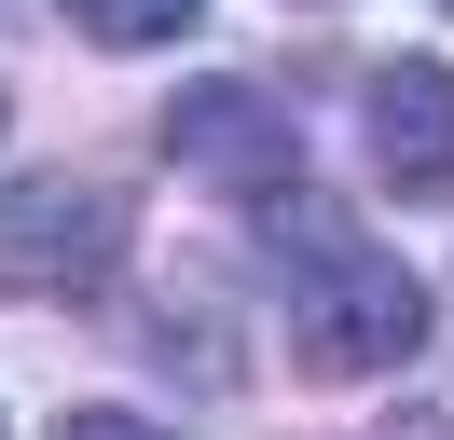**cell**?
Wrapping results in <instances>:
<instances>
[{"label":"cell","instance_id":"1","mask_svg":"<svg viewBox=\"0 0 454 440\" xmlns=\"http://www.w3.org/2000/svg\"><path fill=\"white\" fill-rule=\"evenodd\" d=\"M262 248H276V275H289V358H303L317 385L399 372V358L427 344L413 262H399V248H372L344 207H317V192H262Z\"/></svg>","mask_w":454,"mask_h":440},{"label":"cell","instance_id":"2","mask_svg":"<svg viewBox=\"0 0 454 440\" xmlns=\"http://www.w3.org/2000/svg\"><path fill=\"white\" fill-rule=\"evenodd\" d=\"M111 262H124V207H111V179L42 165V179L0 192V289H14V302H69V289H97Z\"/></svg>","mask_w":454,"mask_h":440},{"label":"cell","instance_id":"3","mask_svg":"<svg viewBox=\"0 0 454 440\" xmlns=\"http://www.w3.org/2000/svg\"><path fill=\"white\" fill-rule=\"evenodd\" d=\"M166 152L193 179H221V192H289L303 138H289V110L262 82H193V97H166Z\"/></svg>","mask_w":454,"mask_h":440},{"label":"cell","instance_id":"4","mask_svg":"<svg viewBox=\"0 0 454 440\" xmlns=\"http://www.w3.org/2000/svg\"><path fill=\"white\" fill-rule=\"evenodd\" d=\"M372 165H386L399 192H454V69L441 55L372 69Z\"/></svg>","mask_w":454,"mask_h":440},{"label":"cell","instance_id":"5","mask_svg":"<svg viewBox=\"0 0 454 440\" xmlns=\"http://www.w3.org/2000/svg\"><path fill=\"white\" fill-rule=\"evenodd\" d=\"M207 0H69V28L83 42H111V55H152V42H179Z\"/></svg>","mask_w":454,"mask_h":440},{"label":"cell","instance_id":"6","mask_svg":"<svg viewBox=\"0 0 454 440\" xmlns=\"http://www.w3.org/2000/svg\"><path fill=\"white\" fill-rule=\"evenodd\" d=\"M56 440H166L152 412H111V399H83V412H56Z\"/></svg>","mask_w":454,"mask_h":440}]
</instances>
